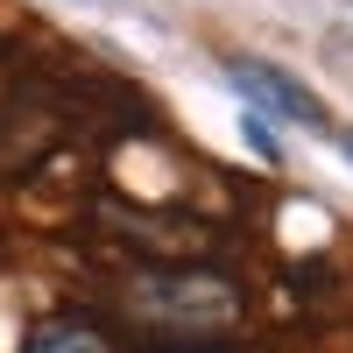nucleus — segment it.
Masks as SVG:
<instances>
[{
	"mask_svg": "<svg viewBox=\"0 0 353 353\" xmlns=\"http://www.w3.org/2000/svg\"><path fill=\"white\" fill-rule=\"evenodd\" d=\"M128 304L170 332H219L241 318V290L212 269H149L128 283Z\"/></svg>",
	"mask_w": 353,
	"mask_h": 353,
	"instance_id": "f257e3e1",
	"label": "nucleus"
},
{
	"mask_svg": "<svg viewBox=\"0 0 353 353\" xmlns=\"http://www.w3.org/2000/svg\"><path fill=\"white\" fill-rule=\"evenodd\" d=\"M226 78H233V92H241L254 113H276V121H297V128H325V106H318L290 71L261 64V57H226Z\"/></svg>",
	"mask_w": 353,
	"mask_h": 353,
	"instance_id": "f03ea898",
	"label": "nucleus"
},
{
	"mask_svg": "<svg viewBox=\"0 0 353 353\" xmlns=\"http://www.w3.org/2000/svg\"><path fill=\"white\" fill-rule=\"evenodd\" d=\"M21 353H113V339L92 325V318H50L21 339Z\"/></svg>",
	"mask_w": 353,
	"mask_h": 353,
	"instance_id": "7ed1b4c3",
	"label": "nucleus"
},
{
	"mask_svg": "<svg viewBox=\"0 0 353 353\" xmlns=\"http://www.w3.org/2000/svg\"><path fill=\"white\" fill-rule=\"evenodd\" d=\"M339 149H346V156H353V134H339Z\"/></svg>",
	"mask_w": 353,
	"mask_h": 353,
	"instance_id": "20e7f679",
	"label": "nucleus"
}]
</instances>
